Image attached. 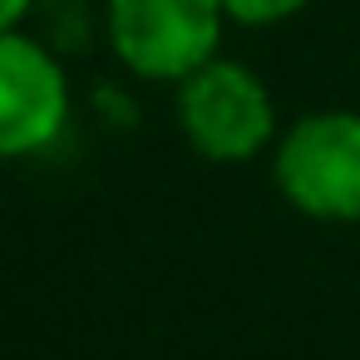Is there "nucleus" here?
<instances>
[{
  "label": "nucleus",
  "mask_w": 360,
  "mask_h": 360,
  "mask_svg": "<svg viewBox=\"0 0 360 360\" xmlns=\"http://www.w3.org/2000/svg\"><path fill=\"white\" fill-rule=\"evenodd\" d=\"M266 158L291 212L326 227L360 222V109H311L291 119Z\"/></svg>",
  "instance_id": "obj_1"
},
{
  "label": "nucleus",
  "mask_w": 360,
  "mask_h": 360,
  "mask_svg": "<svg viewBox=\"0 0 360 360\" xmlns=\"http://www.w3.org/2000/svg\"><path fill=\"white\" fill-rule=\"evenodd\" d=\"M173 119L183 143L207 163H252L281 139L266 79L232 55H217L198 75L173 84Z\"/></svg>",
  "instance_id": "obj_2"
},
{
  "label": "nucleus",
  "mask_w": 360,
  "mask_h": 360,
  "mask_svg": "<svg viewBox=\"0 0 360 360\" xmlns=\"http://www.w3.org/2000/svg\"><path fill=\"white\" fill-rule=\"evenodd\" d=\"M222 0H104V35L114 60L148 84H183L222 55Z\"/></svg>",
  "instance_id": "obj_3"
},
{
  "label": "nucleus",
  "mask_w": 360,
  "mask_h": 360,
  "mask_svg": "<svg viewBox=\"0 0 360 360\" xmlns=\"http://www.w3.org/2000/svg\"><path fill=\"white\" fill-rule=\"evenodd\" d=\"M75 114V84L65 60L20 30L0 35V163L50 153Z\"/></svg>",
  "instance_id": "obj_4"
},
{
  "label": "nucleus",
  "mask_w": 360,
  "mask_h": 360,
  "mask_svg": "<svg viewBox=\"0 0 360 360\" xmlns=\"http://www.w3.org/2000/svg\"><path fill=\"white\" fill-rule=\"evenodd\" d=\"M316 0H222V11L232 25H247V30H262V25H281L291 15H301Z\"/></svg>",
  "instance_id": "obj_5"
},
{
  "label": "nucleus",
  "mask_w": 360,
  "mask_h": 360,
  "mask_svg": "<svg viewBox=\"0 0 360 360\" xmlns=\"http://www.w3.org/2000/svg\"><path fill=\"white\" fill-rule=\"evenodd\" d=\"M30 6H35V0H0V35H6V30H20L25 15H30Z\"/></svg>",
  "instance_id": "obj_6"
}]
</instances>
